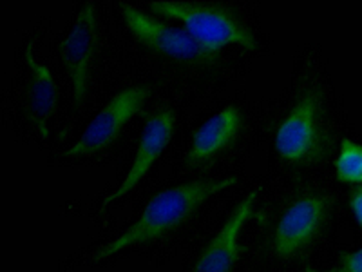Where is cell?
Here are the masks:
<instances>
[{
    "label": "cell",
    "instance_id": "1",
    "mask_svg": "<svg viewBox=\"0 0 362 272\" xmlns=\"http://www.w3.org/2000/svg\"><path fill=\"white\" fill-rule=\"evenodd\" d=\"M238 181L239 180L235 176L223 178V180H198L161 191L145 205L138 220L124 234L100 249L98 254L95 256V261L107 260L109 256L124 251V249L138 244H147L151 239L167 234L170 229L185 222L210 196L235 186Z\"/></svg>",
    "mask_w": 362,
    "mask_h": 272
},
{
    "label": "cell",
    "instance_id": "3",
    "mask_svg": "<svg viewBox=\"0 0 362 272\" xmlns=\"http://www.w3.org/2000/svg\"><path fill=\"white\" fill-rule=\"evenodd\" d=\"M119 8L124 11L129 31L141 45L153 50L154 53L196 64H210L218 57L216 51L196 40L187 29L165 24L153 15L141 11L140 8L125 2H122Z\"/></svg>",
    "mask_w": 362,
    "mask_h": 272
},
{
    "label": "cell",
    "instance_id": "10",
    "mask_svg": "<svg viewBox=\"0 0 362 272\" xmlns=\"http://www.w3.org/2000/svg\"><path fill=\"white\" fill-rule=\"evenodd\" d=\"M241 129V111L235 106H228L218 115L209 118L196 131L192 138V147L189 153L190 164H198L221 153L238 138Z\"/></svg>",
    "mask_w": 362,
    "mask_h": 272
},
{
    "label": "cell",
    "instance_id": "7",
    "mask_svg": "<svg viewBox=\"0 0 362 272\" xmlns=\"http://www.w3.org/2000/svg\"><path fill=\"white\" fill-rule=\"evenodd\" d=\"M326 216V200L305 196L286 209L274 236V252L290 258L306 247L317 236Z\"/></svg>",
    "mask_w": 362,
    "mask_h": 272
},
{
    "label": "cell",
    "instance_id": "4",
    "mask_svg": "<svg viewBox=\"0 0 362 272\" xmlns=\"http://www.w3.org/2000/svg\"><path fill=\"white\" fill-rule=\"evenodd\" d=\"M148 95H151V89L141 86L119 91L118 95L112 96L107 106L90 120V124L87 125L82 136L67 149L64 157H89V154L107 149L118 138L124 125L140 111Z\"/></svg>",
    "mask_w": 362,
    "mask_h": 272
},
{
    "label": "cell",
    "instance_id": "13",
    "mask_svg": "<svg viewBox=\"0 0 362 272\" xmlns=\"http://www.w3.org/2000/svg\"><path fill=\"white\" fill-rule=\"evenodd\" d=\"M339 272H362V249L351 254L342 256Z\"/></svg>",
    "mask_w": 362,
    "mask_h": 272
},
{
    "label": "cell",
    "instance_id": "8",
    "mask_svg": "<svg viewBox=\"0 0 362 272\" xmlns=\"http://www.w3.org/2000/svg\"><path fill=\"white\" fill-rule=\"evenodd\" d=\"M174 125H176V116L170 109H160V111H154L153 115H148L131 169H129L125 180L122 181V186L105 198L103 207L111 205L115 200H119L129 191L138 186V181L148 173L154 162L161 157L165 147L169 145L170 138L174 135Z\"/></svg>",
    "mask_w": 362,
    "mask_h": 272
},
{
    "label": "cell",
    "instance_id": "9",
    "mask_svg": "<svg viewBox=\"0 0 362 272\" xmlns=\"http://www.w3.org/2000/svg\"><path fill=\"white\" fill-rule=\"evenodd\" d=\"M257 193L252 191L241 200L235 210L228 216L225 225L212 238L205 251L199 256L194 272H232L239 260L241 249H239V234L245 223L254 215V203Z\"/></svg>",
    "mask_w": 362,
    "mask_h": 272
},
{
    "label": "cell",
    "instance_id": "11",
    "mask_svg": "<svg viewBox=\"0 0 362 272\" xmlns=\"http://www.w3.org/2000/svg\"><path fill=\"white\" fill-rule=\"evenodd\" d=\"M24 60L31 71L29 80V111L35 128L44 138H47V124L53 116L58 102V89L49 67L38 64L33 55V40L25 44Z\"/></svg>",
    "mask_w": 362,
    "mask_h": 272
},
{
    "label": "cell",
    "instance_id": "15",
    "mask_svg": "<svg viewBox=\"0 0 362 272\" xmlns=\"http://www.w3.org/2000/svg\"><path fill=\"white\" fill-rule=\"evenodd\" d=\"M310 272H315V271H310Z\"/></svg>",
    "mask_w": 362,
    "mask_h": 272
},
{
    "label": "cell",
    "instance_id": "6",
    "mask_svg": "<svg viewBox=\"0 0 362 272\" xmlns=\"http://www.w3.org/2000/svg\"><path fill=\"white\" fill-rule=\"evenodd\" d=\"M96 53V17L95 4H83L73 28L60 45V55L69 80L76 103L83 100L89 84L90 64Z\"/></svg>",
    "mask_w": 362,
    "mask_h": 272
},
{
    "label": "cell",
    "instance_id": "5",
    "mask_svg": "<svg viewBox=\"0 0 362 272\" xmlns=\"http://www.w3.org/2000/svg\"><path fill=\"white\" fill-rule=\"evenodd\" d=\"M277 153L286 162L299 164L317 157L321 149V129H319V98L308 93L297 102L276 135Z\"/></svg>",
    "mask_w": 362,
    "mask_h": 272
},
{
    "label": "cell",
    "instance_id": "12",
    "mask_svg": "<svg viewBox=\"0 0 362 272\" xmlns=\"http://www.w3.org/2000/svg\"><path fill=\"white\" fill-rule=\"evenodd\" d=\"M337 178L346 183H362V144L342 140L341 153L335 160Z\"/></svg>",
    "mask_w": 362,
    "mask_h": 272
},
{
    "label": "cell",
    "instance_id": "2",
    "mask_svg": "<svg viewBox=\"0 0 362 272\" xmlns=\"http://www.w3.org/2000/svg\"><path fill=\"white\" fill-rule=\"evenodd\" d=\"M148 8L183 22L196 40L216 53L230 44L247 50L257 47L252 29L230 6L219 2H151Z\"/></svg>",
    "mask_w": 362,
    "mask_h": 272
},
{
    "label": "cell",
    "instance_id": "14",
    "mask_svg": "<svg viewBox=\"0 0 362 272\" xmlns=\"http://www.w3.org/2000/svg\"><path fill=\"white\" fill-rule=\"evenodd\" d=\"M350 205L351 210H354L355 218H357L358 225L362 227V187L355 189L350 196Z\"/></svg>",
    "mask_w": 362,
    "mask_h": 272
}]
</instances>
